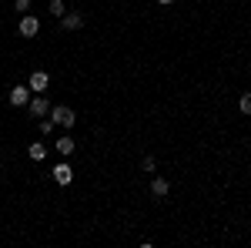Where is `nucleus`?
<instances>
[{
    "mask_svg": "<svg viewBox=\"0 0 251 248\" xmlns=\"http://www.w3.org/2000/svg\"><path fill=\"white\" fill-rule=\"evenodd\" d=\"M50 121H54L57 128H67V131H71V128L77 124V114H74L71 108H64V104H57V108H50Z\"/></svg>",
    "mask_w": 251,
    "mask_h": 248,
    "instance_id": "nucleus-1",
    "label": "nucleus"
},
{
    "mask_svg": "<svg viewBox=\"0 0 251 248\" xmlns=\"http://www.w3.org/2000/svg\"><path fill=\"white\" fill-rule=\"evenodd\" d=\"M17 30H20V37H37L40 34V20L34 17V14H20Z\"/></svg>",
    "mask_w": 251,
    "mask_h": 248,
    "instance_id": "nucleus-2",
    "label": "nucleus"
},
{
    "mask_svg": "<svg viewBox=\"0 0 251 248\" xmlns=\"http://www.w3.org/2000/svg\"><path fill=\"white\" fill-rule=\"evenodd\" d=\"M27 111H30V117H47L50 114V101H47L44 94L30 97V101H27Z\"/></svg>",
    "mask_w": 251,
    "mask_h": 248,
    "instance_id": "nucleus-3",
    "label": "nucleus"
},
{
    "mask_svg": "<svg viewBox=\"0 0 251 248\" xmlns=\"http://www.w3.org/2000/svg\"><path fill=\"white\" fill-rule=\"evenodd\" d=\"M27 87L37 91V94H44V91L50 87V74H47V71H34V74L27 77Z\"/></svg>",
    "mask_w": 251,
    "mask_h": 248,
    "instance_id": "nucleus-4",
    "label": "nucleus"
},
{
    "mask_svg": "<svg viewBox=\"0 0 251 248\" xmlns=\"http://www.w3.org/2000/svg\"><path fill=\"white\" fill-rule=\"evenodd\" d=\"M80 27H84V14L80 10H67L60 17V30H80Z\"/></svg>",
    "mask_w": 251,
    "mask_h": 248,
    "instance_id": "nucleus-5",
    "label": "nucleus"
},
{
    "mask_svg": "<svg viewBox=\"0 0 251 248\" xmlns=\"http://www.w3.org/2000/svg\"><path fill=\"white\" fill-rule=\"evenodd\" d=\"M27 101H30V87L27 84H14L10 87V104L14 108H27Z\"/></svg>",
    "mask_w": 251,
    "mask_h": 248,
    "instance_id": "nucleus-6",
    "label": "nucleus"
},
{
    "mask_svg": "<svg viewBox=\"0 0 251 248\" xmlns=\"http://www.w3.org/2000/svg\"><path fill=\"white\" fill-rule=\"evenodd\" d=\"M54 181H57V185H64V188H67V185H71V181H74V168H71V165H67V161H57V165H54Z\"/></svg>",
    "mask_w": 251,
    "mask_h": 248,
    "instance_id": "nucleus-7",
    "label": "nucleus"
},
{
    "mask_svg": "<svg viewBox=\"0 0 251 248\" xmlns=\"http://www.w3.org/2000/svg\"><path fill=\"white\" fill-rule=\"evenodd\" d=\"M54 151L67 158V154H74V151H77V141H74L71 134H64V138H57V141H54Z\"/></svg>",
    "mask_w": 251,
    "mask_h": 248,
    "instance_id": "nucleus-8",
    "label": "nucleus"
},
{
    "mask_svg": "<svg viewBox=\"0 0 251 248\" xmlns=\"http://www.w3.org/2000/svg\"><path fill=\"white\" fill-rule=\"evenodd\" d=\"M168 191H171V181L157 174L154 181H151V194H154V198H168Z\"/></svg>",
    "mask_w": 251,
    "mask_h": 248,
    "instance_id": "nucleus-9",
    "label": "nucleus"
},
{
    "mask_svg": "<svg viewBox=\"0 0 251 248\" xmlns=\"http://www.w3.org/2000/svg\"><path fill=\"white\" fill-rule=\"evenodd\" d=\"M27 154H30V161H44L47 158V144H27Z\"/></svg>",
    "mask_w": 251,
    "mask_h": 248,
    "instance_id": "nucleus-10",
    "label": "nucleus"
},
{
    "mask_svg": "<svg viewBox=\"0 0 251 248\" xmlns=\"http://www.w3.org/2000/svg\"><path fill=\"white\" fill-rule=\"evenodd\" d=\"M238 111H241V114H251V91H241V97H238Z\"/></svg>",
    "mask_w": 251,
    "mask_h": 248,
    "instance_id": "nucleus-11",
    "label": "nucleus"
},
{
    "mask_svg": "<svg viewBox=\"0 0 251 248\" xmlns=\"http://www.w3.org/2000/svg\"><path fill=\"white\" fill-rule=\"evenodd\" d=\"M67 14V3L64 0H50V17H64Z\"/></svg>",
    "mask_w": 251,
    "mask_h": 248,
    "instance_id": "nucleus-12",
    "label": "nucleus"
},
{
    "mask_svg": "<svg viewBox=\"0 0 251 248\" xmlns=\"http://www.w3.org/2000/svg\"><path fill=\"white\" fill-rule=\"evenodd\" d=\"M154 168H157V161L151 158V154H148V158H141V171H154Z\"/></svg>",
    "mask_w": 251,
    "mask_h": 248,
    "instance_id": "nucleus-13",
    "label": "nucleus"
},
{
    "mask_svg": "<svg viewBox=\"0 0 251 248\" xmlns=\"http://www.w3.org/2000/svg\"><path fill=\"white\" fill-rule=\"evenodd\" d=\"M54 128H57V124H54L50 117H44V121H40V134H54Z\"/></svg>",
    "mask_w": 251,
    "mask_h": 248,
    "instance_id": "nucleus-14",
    "label": "nucleus"
},
{
    "mask_svg": "<svg viewBox=\"0 0 251 248\" xmlns=\"http://www.w3.org/2000/svg\"><path fill=\"white\" fill-rule=\"evenodd\" d=\"M14 10H20V14H30V0H14Z\"/></svg>",
    "mask_w": 251,
    "mask_h": 248,
    "instance_id": "nucleus-15",
    "label": "nucleus"
},
{
    "mask_svg": "<svg viewBox=\"0 0 251 248\" xmlns=\"http://www.w3.org/2000/svg\"><path fill=\"white\" fill-rule=\"evenodd\" d=\"M157 3H161V7H171V3H174V0H157Z\"/></svg>",
    "mask_w": 251,
    "mask_h": 248,
    "instance_id": "nucleus-16",
    "label": "nucleus"
}]
</instances>
